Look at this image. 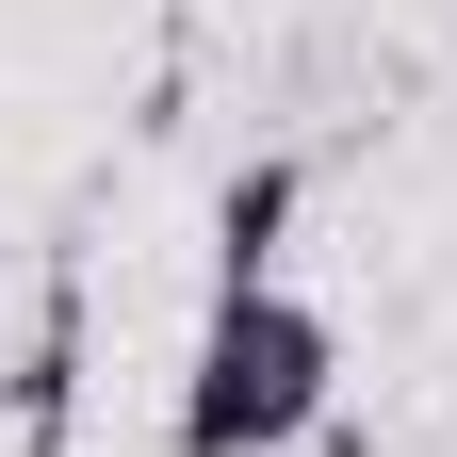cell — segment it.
Segmentation results:
<instances>
[{"mask_svg": "<svg viewBox=\"0 0 457 457\" xmlns=\"http://www.w3.org/2000/svg\"><path fill=\"white\" fill-rule=\"evenodd\" d=\"M295 196H311V163H295V147H262L245 180L212 196V295H262V278H278V245H295Z\"/></svg>", "mask_w": 457, "mask_h": 457, "instance_id": "2", "label": "cell"}, {"mask_svg": "<svg viewBox=\"0 0 457 457\" xmlns=\"http://www.w3.org/2000/svg\"><path fill=\"white\" fill-rule=\"evenodd\" d=\"M343 392V327L311 295H212L196 311V360H180V457H295Z\"/></svg>", "mask_w": 457, "mask_h": 457, "instance_id": "1", "label": "cell"}, {"mask_svg": "<svg viewBox=\"0 0 457 457\" xmlns=\"http://www.w3.org/2000/svg\"><path fill=\"white\" fill-rule=\"evenodd\" d=\"M66 376H82V327H66V295H49V327H33V376H17V441L49 457V425H66Z\"/></svg>", "mask_w": 457, "mask_h": 457, "instance_id": "3", "label": "cell"}]
</instances>
